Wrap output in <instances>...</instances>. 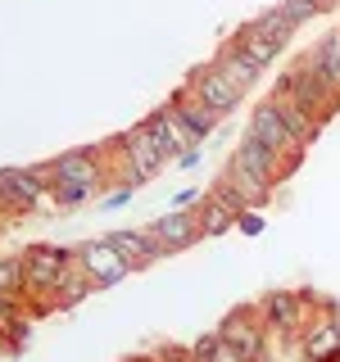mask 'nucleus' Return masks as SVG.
Instances as JSON below:
<instances>
[{"label": "nucleus", "mask_w": 340, "mask_h": 362, "mask_svg": "<svg viewBox=\"0 0 340 362\" xmlns=\"http://www.w3.org/2000/svg\"><path fill=\"white\" fill-rule=\"evenodd\" d=\"M123 150V163H128L132 173V186H141V181H154L159 173H164L168 163H177V145L164 136V127H159V113H145L136 127H128L113 141Z\"/></svg>", "instance_id": "nucleus-1"}, {"label": "nucleus", "mask_w": 340, "mask_h": 362, "mask_svg": "<svg viewBox=\"0 0 340 362\" xmlns=\"http://www.w3.org/2000/svg\"><path fill=\"white\" fill-rule=\"evenodd\" d=\"M18 258H23V286H28V299H37V303H32V313H50V294L60 290V281L73 272L77 249L32 245V249H23Z\"/></svg>", "instance_id": "nucleus-2"}, {"label": "nucleus", "mask_w": 340, "mask_h": 362, "mask_svg": "<svg viewBox=\"0 0 340 362\" xmlns=\"http://www.w3.org/2000/svg\"><path fill=\"white\" fill-rule=\"evenodd\" d=\"M272 90H281V95L300 100V105L309 109L313 118L322 122V127H327V122H332L336 113H340V100H336V95H332V90H327L322 82H317V77H313V68L304 64V59H295V64L286 68V73H281L277 82H272Z\"/></svg>", "instance_id": "nucleus-3"}, {"label": "nucleus", "mask_w": 340, "mask_h": 362, "mask_svg": "<svg viewBox=\"0 0 340 362\" xmlns=\"http://www.w3.org/2000/svg\"><path fill=\"white\" fill-rule=\"evenodd\" d=\"M309 308H317L313 290H268L259 299V313H264L268 331H277V335H300L304 322H309Z\"/></svg>", "instance_id": "nucleus-4"}, {"label": "nucleus", "mask_w": 340, "mask_h": 362, "mask_svg": "<svg viewBox=\"0 0 340 362\" xmlns=\"http://www.w3.org/2000/svg\"><path fill=\"white\" fill-rule=\"evenodd\" d=\"M218 335L227 339V344L241 349L245 362H264V354H268V322H264V313H259V303L232 308L218 322Z\"/></svg>", "instance_id": "nucleus-5"}, {"label": "nucleus", "mask_w": 340, "mask_h": 362, "mask_svg": "<svg viewBox=\"0 0 340 362\" xmlns=\"http://www.w3.org/2000/svg\"><path fill=\"white\" fill-rule=\"evenodd\" d=\"M0 204L14 218H23V213H37L45 204H55V195L32 168H0Z\"/></svg>", "instance_id": "nucleus-6"}, {"label": "nucleus", "mask_w": 340, "mask_h": 362, "mask_svg": "<svg viewBox=\"0 0 340 362\" xmlns=\"http://www.w3.org/2000/svg\"><path fill=\"white\" fill-rule=\"evenodd\" d=\"M100 145H86V150H68L60 158H50V195L55 186H100V177H105V163H100Z\"/></svg>", "instance_id": "nucleus-7"}, {"label": "nucleus", "mask_w": 340, "mask_h": 362, "mask_svg": "<svg viewBox=\"0 0 340 362\" xmlns=\"http://www.w3.org/2000/svg\"><path fill=\"white\" fill-rule=\"evenodd\" d=\"M77 267H82L100 290H109V286H118L123 276H132V263L109 245V235H100V240H86L82 249H77Z\"/></svg>", "instance_id": "nucleus-8"}, {"label": "nucleus", "mask_w": 340, "mask_h": 362, "mask_svg": "<svg viewBox=\"0 0 340 362\" xmlns=\"http://www.w3.org/2000/svg\"><path fill=\"white\" fill-rule=\"evenodd\" d=\"M232 158H241V163L249 168V173H254L259 181H264V186H272V190H277V181H286V177L295 173V168L286 163V158H281L277 150H268V145L259 141L254 132H245V136H241V145L232 150Z\"/></svg>", "instance_id": "nucleus-9"}, {"label": "nucleus", "mask_w": 340, "mask_h": 362, "mask_svg": "<svg viewBox=\"0 0 340 362\" xmlns=\"http://www.w3.org/2000/svg\"><path fill=\"white\" fill-rule=\"evenodd\" d=\"M300 354H304V362H327L340 354V313L336 308H317V317L304 322Z\"/></svg>", "instance_id": "nucleus-10"}, {"label": "nucleus", "mask_w": 340, "mask_h": 362, "mask_svg": "<svg viewBox=\"0 0 340 362\" xmlns=\"http://www.w3.org/2000/svg\"><path fill=\"white\" fill-rule=\"evenodd\" d=\"M249 132H254L259 141L268 145V150H277V154L286 158L290 168H300V158H304V145H300V141H295V136L286 132V122L277 118V109H272L268 100H264V105H259L254 113H249Z\"/></svg>", "instance_id": "nucleus-11"}, {"label": "nucleus", "mask_w": 340, "mask_h": 362, "mask_svg": "<svg viewBox=\"0 0 340 362\" xmlns=\"http://www.w3.org/2000/svg\"><path fill=\"white\" fill-rule=\"evenodd\" d=\"M186 86L196 90V95H200L213 113H218V118H222V113H232L236 105H241V95H245V90H241V86H232V77H222L213 64H200L196 73L186 77Z\"/></svg>", "instance_id": "nucleus-12"}, {"label": "nucleus", "mask_w": 340, "mask_h": 362, "mask_svg": "<svg viewBox=\"0 0 340 362\" xmlns=\"http://www.w3.org/2000/svg\"><path fill=\"white\" fill-rule=\"evenodd\" d=\"M145 231H150L154 240L168 249V254H181V249H191L196 240H204L200 218H196L191 209H173V213H164V218H150V226H145Z\"/></svg>", "instance_id": "nucleus-13"}, {"label": "nucleus", "mask_w": 340, "mask_h": 362, "mask_svg": "<svg viewBox=\"0 0 340 362\" xmlns=\"http://www.w3.org/2000/svg\"><path fill=\"white\" fill-rule=\"evenodd\" d=\"M268 105L277 109V118L286 122V132H290L295 141L304 145V150H309V145L317 141V136H322V122H317L313 113L300 105V100H290V95H281V90H272V95H268Z\"/></svg>", "instance_id": "nucleus-14"}, {"label": "nucleus", "mask_w": 340, "mask_h": 362, "mask_svg": "<svg viewBox=\"0 0 340 362\" xmlns=\"http://www.w3.org/2000/svg\"><path fill=\"white\" fill-rule=\"evenodd\" d=\"M304 64H309L317 82H322L340 100V32H327V37L317 41L309 54H304Z\"/></svg>", "instance_id": "nucleus-15"}, {"label": "nucleus", "mask_w": 340, "mask_h": 362, "mask_svg": "<svg viewBox=\"0 0 340 362\" xmlns=\"http://www.w3.org/2000/svg\"><path fill=\"white\" fill-rule=\"evenodd\" d=\"M218 181L227 190H236V195H241V204L245 209H264V204L272 199V186H264V181H259L254 173H249V168L241 163V158H227V168L218 173Z\"/></svg>", "instance_id": "nucleus-16"}, {"label": "nucleus", "mask_w": 340, "mask_h": 362, "mask_svg": "<svg viewBox=\"0 0 340 362\" xmlns=\"http://www.w3.org/2000/svg\"><path fill=\"white\" fill-rule=\"evenodd\" d=\"M109 245H113V249H118V254L132 263V272L150 267L154 258H168V249L159 245L150 231H109Z\"/></svg>", "instance_id": "nucleus-17"}, {"label": "nucleus", "mask_w": 340, "mask_h": 362, "mask_svg": "<svg viewBox=\"0 0 340 362\" xmlns=\"http://www.w3.org/2000/svg\"><path fill=\"white\" fill-rule=\"evenodd\" d=\"M168 105H173V109H177V118L186 122L191 132H196V141H204V136H209L213 127H218V113H213L209 105H204V100H200L191 86H177L173 95H168Z\"/></svg>", "instance_id": "nucleus-18"}, {"label": "nucleus", "mask_w": 340, "mask_h": 362, "mask_svg": "<svg viewBox=\"0 0 340 362\" xmlns=\"http://www.w3.org/2000/svg\"><path fill=\"white\" fill-rule=\"evenodd\" d=\"M232 45H236V50H241V54H245V59L254 64V68H272V59L281 54V45L272 41L268 32L259 28V23H245V28H236Z\"/></svg>", "instance_id": "nucleus-19"}, {"label": "nucleus", "mask_w": 340, "mask_h": 362, "mask_svg": "<svg viewBox=\"0 0 340 362\" xmlns=\"http://www.w3.org/2000/svg\"><path fill=\"white\" fill-rule=\"evenodd\" d=\"M213 68H218L222 77H232V86H241V90H249L259 77H264V68H254L232 41H222V50H218V59H213Z\"/></svg>", "instance_id": "nucleus-20"}, {"label": "nucleus", "mask_w": 340, "mask_h": 362, "mask_svg": "<svg viewBox=\"0 0 340 362\" xmlns=\"http://www.w3.org/2000/svg\"><path fill=\"white\" fill-rule=\"evenodd\" d=\"M196 218H200V231L204 235H227L236 226V213L227 209L222 199H213V195H204L200 204H196Z\"/></svg>", "instance_id": "nucleus-21"}, {"label": "nucleus", "mask_w": 340, "mask_h": 362, "mask_svg": "<svg viewBox=\"0 0 340 362\" xmlns=\"http://www.w3.org/2000/svg\"><path fill=\"white\" fill-rule=\"evenodd\" d=\"M91 290H100V286H96V281H91L86 272L73 263V272H68V276L60 281V290L50 294V308H73V303H77V299H86Z\"/></svg>", "instance_id": "nucleus-22"}, {"label": "nucleus", "mask_w": 340, "mask_h": 362, "mask_svg": "<svg viewBox=\"0 0 340 362\" xmlns=\"http://www.w3.org/2000/svg\"><path fill=\"white\" fill-rule=\"evenodd\" d=\"M191 354H196L200 362H245V354L236 344H227V339L218 331H209V335H200L196 344H191Z\"/></svg>", "instance_id": "nucleus-23"}, {"label": "nucleus", "mask_w": 340, "mask_h": 362, "mask_svg": "<svg viewBox=\"0 0 340 362\" xmlns=\"http://www.w3.org/2000/svg\"><path fill=\"white\" fill-rule=\"evenodd\" d=\"M154 113H159V127H164V136L177 145V150H196V145H200V141H196V132H191L186 122L177 118V109H173V105H164V109H154Z\"/></svg>", "instance_id": "nucleus-24"}, {"label": "nucleus", "mask_w": 340, "mask_h": 362, "mask_svg": "<svg viewBox=\"0 0 340 362\" xmlns=\"http://www.w3.org/2000/svg\"><path fill=\"white\" fill-rule=\"evenodd\" d=\"M0 294H23V299H28V286H23V258L18 254H0Z\"/></svg>", "instance_id": "nucleus-25"}, {"label": "nucleus", "mask_w": 340, "mask_h": 362, "mask_svg": "<svg viewBox=\"0 0 340 362\" xmlns=\"http://www.w3.org/2000/svg\"><path fill=\"white\" fill-rule=\"evenodd\" d=\"M277 14L290 23V28H304V23H313L322 14V5L317 0H277Z\"/></svg>", "instance_id": "nucleus-26"}, {"label": "nucleus", "mask_w": 340, "mask_h": 362, "mask_svg": "<svg viewBox=\"0 0 340 362\" xmlns=\"http://www.w3.org/2000/svg\"><path fill=\"white\" fill-rule=\"evenodd\" d=\"M254 23H259V28H264L268 37H272V41L281 45V50H286V45H290V37H295V32H300V28H290V23H286V18L277 14V5H272V9H264V14H259Z\"/></svg>", "instance_id": "nucleus-27"}, {"label": "nucleus", "mask_w": 340, "mask_h": 362, "mask_svg": "<svg viewBox=\"0 0 340 362\" xmlns=\"http://www.w3.org/2000/svg\"><path fill=\"white\" fill-rule=\"evenodd\" d=\"M96 190L91 186H55V204H64V209H73V204H86Z\"/></svg>", "instance_id": "nucleus-28"}, {"label": "nucleus", "mask_w": 340, "mask_h": 362, "mask_svg": "<svg viewBox=\"0 0 340 362\" xmlns=\"http://www.w3.org/2000/svg\"><path fill=\"white\" fill-rule=\"evenodd\" d=\"M236 226H241L245 235H259V231H264V218H259V209H245L241 218H236Z\"/></svg>", "instance_id": "nucleus-29"}, {"label": "nucleus", "mask_w": 340, "mask_h": 362, "mask_svg": "<svg viewBox=\"0 0 340 362\" xmlns=\"http://www.w3.org/2000/svg\"><path fill=\"white\" fill-rule=\"evenodd\" d=\"M164 362H200V358L191 354V344H186V349H164Z\"/></svg>", "instance_id": "nucleus-30"}, {"label": "nucleus", "mask_w": 340, "mask_h": 362, "mask_svg": "<svg viewBox=\"0 0 340 362\" xmlns=\"http://www.w3.org/2000/svg\"><path fill=\"white\" fill-rule=\"evenodd\" d=\"M128 199H132V186H123V190H113V195L105 199V209H123Z\"/></svg>", "instance_id": "nucleus-31"}, {"label": "nucleus", "mask_w": 340, "mask_h": 362, "mask_svg": "<svg viewBox=\"0 0 340 362\" xmlns=\"http://www.w3.org/2000/svg\"><path fill=\"white\" fill-rule=\"evenodd\" d=\"M204 195H200V190H181V195H177V209H191V204H200Z\"/></svg>", "instance_id": "nucleus-32"}, {"label": "nucleus", "mask_w": 340, "mask_h": 362, "mask_svg": "<svg viewBox=\"0 0 340 362\" xmlns=\"http://www.w3.org/2000/svg\"><path fill=\"white\" fill-rule=\"evenodd\" d=\"M177 163H181V168H196V163H200V150H181Z\"/></svg>", "instance_id": "nucleus-33"}, {"label": "nucleus", "mask_w": 340, "mask_h": 362, "mask_svg": "<svg viewBox=\"0 0 340 362\" xmlns=\"http://www.w3.org/2000/svg\"><path fill=\"white\" fill-rule=\"evenodd\" d=\"M5 349H14V344H9V331L0 326V354H5Z\"/></svg>", "instance_id": "nucleus-34"}, {"label": "nucleus", "mask_w": 340, "mask_h": 362, "mask_svg": "<svg viewBox=\"0 0 340 362\" xmlns=\"http://www.w3.org/2000/svg\"><path fill=\"white\" fill-rule=\"evenodd\" d=\"M317 5H322V14H327V9H336V5H340V0H317Z\"/></svg>", "instance_id": "nucleus-35"}, {"label": "nucleus", "mask_w": 340, "mask_h": 362, "mask_svg": "<svg viewBox=\"0 0 340 362\" xmlns=\"http://www.w3.org/2000/svg\"><path fill=\"white\" fill-rule=\"evenodd\" d=\"M327 362H340V354H336V358H327Z\"/></svg>", "instance_id": "nucleus-36"}]
</instances>
